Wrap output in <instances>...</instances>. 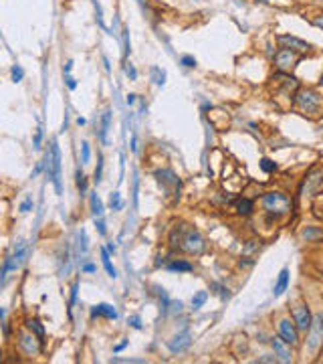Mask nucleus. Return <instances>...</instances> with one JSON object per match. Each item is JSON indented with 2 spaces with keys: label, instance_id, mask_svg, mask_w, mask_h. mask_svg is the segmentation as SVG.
Here are the masks:
<instances>
[{
  "label": "nucleus",
  "instance_id": "nucleus-22",
  "mask_svg": "<svg viewBox=\"0 0 323 364\" xmlns=\"http://www.w3.org/2000/svg\"><path fill=\"white\" fill-rule=\"evenodd\" d=\"M89 202H91V212L95 214V217H103V200L99 198V194L97 192H91V196H89Z\"/></svg>",
  "mask_w": 323,
  "mask_h": 364
},
{
  "label": "nucleus",
  "instance_id": "nucleus-17",
  "mask_svg": "<svg viewBox=\"0 0 323 364\" xmlns=\"http://www.w3.org/2000/svg\"><path fill=\"white\" fill-rule=\"evenodd\" d=\"M109 126H111V112L105 110L101 115V128L97 132V138L101 144H107V134H109Z\"/></svg>",
  "mask_w": 323,
  "mask_h": 364
},
{
  "label": "nucleus",
  "instance_id": "nucleus-23",
  "mask_svg": "<svg viewBox=\"0 0 323 364\" xmlns=\"http://www.w3.org/2000/svg\"><path fill=\"white\" fill-rule=\"evenodd\" d=\"M206 300H208V291H198L194 298H192V307H194V309H200L202 306L206 304Z\"/></svg>",
  "mask_w": 323,
  "mask_h": 364
},
{
  "label": "nucleus",
  "instance_id": "nucleus-48",
  "mask_svg": "<svg viewBox=\"0 0 323 364\" xmlns=\"http://www.w3.org/2000/svg\"><path fill=\"white\" fill-rule=\"evenodd\" d=\"M67 87H69V89H77V81L73 77H69V75H67Z\"/></svg>",
  "mask_w": 323,
  "mask_h": 364
},
{
  "label": "nucleus",
  "instance_id": "nucleus-42",
  "mask_svg": "<svg viewBox=\"0 0 323 364\" xmlns=\"http://www.w3.org/2000/svg\"><path fill=\"white\" fill-rule=\"evenodd\" d=\"M126 75H127L129 79H138V71L133 69V65H131V63L126 65Z\"/></svg>",
  "mask_w": 323,
  "mask_h": 364
},
{
  "label": "nucleus",
  "instance_id": "nucleus-20",
  "mask_svg": "<svg viewBox=\"0 0 323 364\" xmlns=\"http://www.w3.org/2000/svg\"><path fill=\"white\" fill-rule=\"evenodd\" d=\"M99 253H101V263H103V267H105V271H107V275L109 277H117V271H115V267H113V263H111V257H109V251H107L105 247H101L99 249Z\"/></svg>",
  "mask_w": 323,
  "mask_h": 364
},
{
  "label": "nucleus",
  "instance_id": "nucleus-44",
  "mask_svg": "<svg viewBox=\"0 0 323 364\" xmlns=\"http://www.w3.org/2000/svg\"><path fill=\"white\" fill-rule=\"evenodd\" d=\"M138 186H140V180H138V176L133 178V205L138 207Z\"/></svg>",
  "mask_w": 323,
  "mask_h": 364
},
{
  "label": "nucleus",
  "instance_id": "nucleus-24",
  "mask_svg": "<svg viewBox=\"0 0 323 364\" xmlns=\"http://www.w3.org/2000/svg\"><path fill=\"white\" fill-rule=\"evenodd\" d=\"M259 166H261V170H263V172H267V174H271V172H275V170H277V164H275V162H273L271 158H261Z\"/></svg>",
  "mask_w": 323,
  "mask_h": 364
},
{
  "label": "nucleus",
  "instance_id": "nucleus-30",
  "mask_svg": "<svg viewBox=\"0 0 323 364\" xmlns=\"http://www.w3.org/2000/svg\"><path fill=\"white\" fill-rule=\"evenodd\" d=\"M35 207V202H33V196H26L22 202H20V212H31Z\"/></svg>",
  "mask_w": 323,
  "mask_h": 364
},
{
  "label": "nucleus",
  "instance_id": "nucleus-26",
  "mask_svg": "<svg viewBox=\"0 0 323 364\" xmlns=\"http://www.w3.org/2000/svg\"><path fill=\"white\" fill-rule=\"evenodd\" d=\"M91 160V146L89 142H83L81 144V164H89Z\"/></svg>",
  "mask_w": 323,
  "mask_h": 364
},
{
  "label": "nucleus",
  "instance_id": "nucleus-35",
  "mask_svg": "<svg viewBox=\"0 0 323 364\" xmlns=\"http://www.w3.org/2000/svg\"><path fill=\"white\" fill-rule=\"evenodd\" d=\"M22 77H24V71H22V67H12V81H17V83H18V81H22Z\"/></svg>",
  "mask_w": 323,
  "mask_h": 364
},
{
  "label": "nucleus",
  "instance_id": "nucleus-12",
  "mask_svg": "<svg viewBox=\"0 0 323 364\" xmlns=\"http://www.w3.org/2000/svg\"><path fill=\"white\" fill-rule=\"evenodd\" d=\"M277 40L283 45V49H291L295 53H307L309 49H311L309 43H305V40H301L297 37H291V35H279Z\"/></svg>",
  "mask_w": 323,
  "mask_h": 364
},
{
  "label": "nucleus",
  "instance_id": "nucleus-54",
  "mask_svg": "<svg viewBox=\"0 0 323 364\" xmlns=\"http://www.w3.org/2000/svg\"><path fill=\"white\" fill-rule=\"evenodd\" d=\"M71 69H73V63L69 61V63H67V65H65V73H67V75H69V71H71Z\"/></svg>",
  "mask_w": 323,
  "mask_h": 364
},
{
  "label": "nucleus",
  "instance_id": "nucleus-25",
  "mask_svg": "<svg viewBox=\"0 0 323 364\" xmlns=\"http://www.w3.org/2000/svg\"><path fill=\"white\" fill-rule=\"evenodd\" d=\"M109 207H111V211H121V209H124V200H121V194H119V192H111V196H109Z\"/></svg>",
  "mask_w": 323,
  "mask_h": 364
},
{
  "label": "nucleus",
  "instance_id": "nucleus-2",
  "mask_svg": "<svg viewBox=\"0 0 323 364\" xmlns=\"http://www.w3.org/2000/svg\"><path fill=\"white\" fill-rule=\"evenodd\" d=\"M293 99H295V103H297V107L303 114L311 115V117L321 114L323 99H321V96L317 91H313V89H297V91H295V96H293Z\"/></svg>",
  "mask_w": 323,
  "mask_h": 364
},
{
  "label": "nucleus",
  "instance_id": "nucleus-10",
  "mask_svg": "<svg viewBox=\"0 0 323 364\" xmlns=\"http://www.w3.org/2000/svg\"><path fill=\"white\" fill-rule=\"evenodd\" d=\"M297 63H299L297 53L291 51V49H281V51L277 53V55H275V65H277V69H279L281 73L291 71Z\"/></svg>",
  "mask_w": 323,
  "mask_h": 364
},
{
  "label": "nucleus",
  "instance_id": "nucleus-57",
  "mask_svg": "<svg viewBox=\"0 0 323 364\" xmlns=\"http://www.w3.org/2000/svg\"><path fill=\"white\" fill-rule=\"evenodd\" d=\"M319 83H321V85H323V75H321V79H319Z\"/></svg>",
  "mask_w": 323,
  "mask_h": 364
},
{
  "label": "nucleus",
  "instance_id": "nucleus-46",
  "mask_svg": "<svg viewBox=\"0 0 323 364\" xmlns=\"http://www.w3.org/2000/svg\"><path fill=\"white\" fill-rule=\"evenodd\" d=\"M124 43H126V57L129 55V33H127V29L124 31Z\"/></svg>",
  "mask_w": 323,
  "mask_h": 364
},
{
  "label": "nucleus",
  "instance_id": "nucleus-4",
  "mask_svg": "<svg viewBox=\"0 0 323 364\" xmlns=\"http://www.w3.org/2000/svg\"><path fill=\"white\" fill-rule=\"evenodd\" d=\"M291 198L285 194V192H279V191H271V192H265L263 194V209L269 212V214H287L291 211Z\"/></svg>",
  "mask_w": 323,
  "mask_h": 364
},
{
  "label": "nucleus",
  "instance_id": "nucleus-50",
  "mask_svg": "<svg viewBox=\"0 0 323 364\" xmlns=\"http://www.w3.org/2000/svg\"><path fill=\"white\" fill-rule=\"evenodd\" d=\"M131 150H133V152H138V138H136V136L131 138Z\"/></svg>",
  "mask_w": 323,
  "mask_h": 364
},
{
  "label": "nucleus",
  "instance_id": "nucleus-40",
  "mask_svg": "<svg viewBox=\"0 0 323 364\" xmlns=\"http://www.w3.org/2000/svg\"><path fill=\"white\" fill-rule=\"evenodd\" d=\"M254 249H259V243H257V241H249L247 245H245V249H242V253H245V255H251Z\"/></svg>",
  "mask_w": 323,
  "mask_h": 364
},
{
  "label": "nucleus",
  "instance_id": "nucleus-27",
  "mask_svg": "<svg viewBox=\"0 0 323 364\" xmlns=\"http://www.w3.org/2000/svg\"><path fill=\"white\" fill-rule=\"evenodd\" d=\"M77 188H79V192L81 194H85L87 192V176L81 170H77Z\"/></svg>",
  "mask_w": 323,
  "mask_h": 364
},
{
  "label": "nucleus",
  "instance_id": "nucleus-1",
  "mask_svg": "<svg viewBox=\"0 0 323 364\" xmlns=\"http://www.w3.org/2000/svg\"><path fill=\"white\" fill-rule=\"evenodd\" d=\"M170 245L174 249L186 251L188 255H200L206 249L204 237H202L196 229H186V227L174 229L172 235H170Z\"/></svg>",
  "mask_w": 323,
  "mask_h": 364
},
{
  "label": "nucleus",
  "instance_id": "nucleus-16",
  "mask_svg": "<svg viewBox=\"0 0 323 364\" xmlns=\"http://www.w3.org/2000/svg\"><path fill=\"white\" fill-rule=\"evenodd\" d=\"M166 267L172 273H190V271H194V265L190 261H184V259H174Z\"/></svg>",
  "mask_w": 323,
  "mask_h": 364
},
{
  "label": "nucleus",
  "instance_id": "nucleus-8",
  "mask_svg": "<svg viewBox=\"0 0 323 364\" xmlns=\"http://www.w3.org/2000/svg\"><path fill=\"white\" fill-rule=\"evenodd\" d=\"M293 322L295 326H297L299 332H307L311 328V322H313V316H311V309H309L307 304H299L293 307Z\"/></svg>",
  "mask_w": 323,
  "mask_h": 364
},
{
  "label": "nucleus",
  "instance_id": "nucleus-45",
  "mask_svg": "<svg viewBox=\"0 0 323 364\" xmlns=\"http://www.w3.org/2000/svg\"><path fill=\"white\" fill-rule=\"evenodd\" d=\"M257 362H277V356H271V354H263V356H259V360Z\"/></svg>",
  "mask_w": 323,
  "mask_h": 364
},
{
  "label": "nucleus",
  "instance_id": "nucleus-34",
  "mask_svg": "<svg viewBox=\"0 0 323 364\" xmlns=\"http://www.w3.org/2000/svg\"><path fill=\"white\" fill-rule=\"evenodd\" d=\"M95 271H97V265L91 263V261H87V263L81 265V273H95Z\"/></svg>",
  "mask_w": 323,
  "mask_h": 364
},
{
  "label": "nucleus",
  "instance_id": "nucleus-5",
  "mask_svg": "<svg viewBox=\"0 0 323 364\" xmlns=\"http://www.w3.org/2000/svg\"><path fill=\"white\" fill-rule=\"evenodd\" d=\"M26 255H29V247H26V241H18L17 247H15V253L8 255L2 263V269H0V286H4V281L8 277V273L17 271V269L24 263Z\"/></svg>",
  "mask_w": 323,
  "mask_h": 364
},
{
  "label": "nucleus",
  "instance_id": "nucleus-13",
  "mask_svg": "<svg viewBox=\"0 0 323 364\" xmlns=\"http://www.w3.org/2000/svg\"><path fill=\"white\" fill-rule=\"evenodd\" d=\"M271 346H273V352H275L277 360L285 362V364H289V362L293 360L291 350H289V344H287L285 340H283L281 336H275V338H271Z\"/></svg>",
  "mask_w": 323,
  "mask_h": 364
},
{
  "label": "nucleus",
  "instance_id": "nucleus-56",
  "mask_svg": "<svg viewBox=\"0 0 323 364\" xmlns=\"http://www.w3.org/2000/svg\"><path fill=\"white\" fill-rule=\"evenodd\" d=\"M4 318V307H0V320Z\"/></svg>",
  "mask_w": 323,
  "mask_h": 364
},
{
  "label": "nucleus",
  "instance_id": "nucleus-11",
  "mask_svg": "<svg viewBox=\"0 0 323 364\" xmlns=\"http://www.w3.org/2000/svg\"><path fill=\"white\" fill-rule=\"evenodd\" d=\"M192 346V334L190 332H182V334H176L174 338L168 342V348L172 354H182L186 352L188 348Z\"/></svg>",
  "mask_w": 323,
  "mask_h": 364
},
{
  "label": "nucleus",
  "instance_id": "nucleus-43",
  "mask_svg": "<svg viewBox=\"0 0 323 364\" xmlns=\"http://www.w3.org/2000/svg\"><path fill=\"white\" fill-rule=\"evenodd\" d=\"M129 326L136 328V330H142V320H140V316H131V318H129Z\"/></svg>",
  "mask_w": 323,
  "mask_h": 364
},
{
  "label": "nucleus",
  "instance_id": "nucleus-52",
  "mask_svg": "<svg viewBox=\"0 0 323 364\" xmlns=\"http://www.w3.org/2000/svg\"><path fill=\"white\" fill-rule=\"evenodd\" d=\"M133 103H136V96L129 93V96H127V105H133Z\"/></svg>",
  "mask_w": 323,
  "mask_h": 364
},
{
  "label": "nucleus",
  "instance_id": "nucleus-3",
  "mask_svg": "<svg viewBox=\"0 0 323 364\" xmlns=\"http://www.w3.org/2000/svg\"><path fill=\"white\" fill-rule=\"evenodd\" d=\"M47 178L55 184V191L57 194L63 192V182H61V150H59V144L53 142L51 144V150L47 152Z\"/></svg>",
  "mask_w": 323,
  "mask_h": 364
},
{
  "label": "nucleus",
  "instance_id": "nucleus-41",
  "mask_svg": "<svg viewBox=\"0 0 323 364\" xmlns=\"http://www.w3.org/2000/svg\"><path fill=\"white\" fill-rule=\"evenodd\" d=\"M95 227H97L99 235H105V233H107V229H105V223H103V217H95Z\"/></svg>",
  "mask_w": 323,
  "mask_h": 364
},
{
  "label": "nucleus",
  "instance_id": "nucleus-49",
  "mask_svg": "<svg viewBox=\"0 0 323 364\" xmlns=\"http://www.w3.org/2000/svg\"><path fill=\"white\" fill-rule=\"evenodd\" d=\"M252 263H254V259H251V257H245V259L240 261V267H251Z\"/></svg>",
  "mask_w": 323,
  "mask_h": 364
},
{
  "label": "nucleus",
  "instance_id": "nucleus-21",
  "mask_svg": "<svg viewBox=\"0 0 323 364\" xmlns=\"http://www.w3.org/2000/svg\"><path fill=\"white\" fill-rule=\"evenodd\" d=\"M26 330L33 332L35 336H38L40 340H45V326L36 318H29V320H26Z\"/></svg>",
  "mask_w": 323,
  "mask_h": 364
},
{
  "label": "nucleus",
  "instance_id": "nucleus-53",
  "mask_svg": "<svg viewBox=\"0 0 323 364\" xmlns=\"http://www.w3.org/2000/svg\"><path fill=\"white\" fill-rule=\"evenodd\" d=\"M105 249L109 251V255H111V253H115V245H113V243H107V247H105Z\"/></svg>",
  "mask_w": 323,
  "mask_h": 364
},
{
  "label": "nucleus",
  "instance_id": "nucleus-37",
  "mask_svg": "<svg viewBox=\"0 0 323 364\" xmlns=\"http://www.w3.org/2000/svg\"><path fill=\"white\" fill-rule=\"evenodd\" d=\"M319 235H323L321 231H315V229H311V227H307L305 231H303V237L307 239V241H311L313 237H319Z\"/></svg>",
  "mask_w": 323,
  "mask_h": 364
},
{
  "label": "nucleus",
  "instance_id": "nucleus-32",
  "mask_svg": "<svg viewBox=\"0 0 323 364\" xmlns=\"http://www.w3.org/2000/svg\"><path fill=\"white\" fill-rule=\"evenodd\" d=\"M79 249H81V253H87V235H85V231H83V229H81V231H79Z\"/></svg>",
  "mask_w": 323,
  "mask_h": 364
},
{
  "label": "nucleus",
  "instance_id": "nucleus-14",
  "mask_svg": "<svg viewBox=\"0 0 323 364\" xmlns=\"http://www.w3.org/2000/svg\"><path fill=\"white\" fill-rule=\"evenodd\" d=\"M154 176L158 178V182H160L162 186H166V188H168V186H174L176 191L180 188V180H178V176H176V174H174L172 170H156Z\"/></svg>",
  "mask_w": 323,
  "mask_h": 364
},
{
  "label": "nucleus",
  "instance_id": "nucleus-31",
  "mask_svg": "<svg viewBox=\"0 0 323 364\" xmlns=\"http://www.w3.org/2000/svg\"><path fill=\"white\" fill-rule=\"evenodd\" d=\"M101 174H103V158L99 156V162H97L95 174H93V180H95V184H99V182H101Z\"/></svg>",
  "mask_w": 323,
  "mask_h": 364
},
{
  "label": "nucleus",
  "instance_id": "nucleus-33",
  "mask_svg": "<svg viewBox=\"0 0 323 364\" xmlns=\"http://www.w3.org/2000/svg\"><path fill=\"white\" fill-rule=\"evenodd\" d=\"M77 291H79V281H73V286H71V300H69V309L75 306L77 302Z\"/></svg>",
  "mask_w": 323,
  "mask_h": 364
},
{
  "label": "nucleus",
  "instance_id": "nucleus-7",
  "mask_svg": "<svg viewBox=\"0 0 323 364\" xmlns=\"http://www.w3.org/2000/svg\"><path fill=\"white\" fill-rule=\"evenodd\" d=\"M18 346L22 348L24 354L29 356H36L40 352V348H43V340L35 336L33 332H20L18 334Z\"/></svg>",
  "mask_w": 323,
  "mask_h": 364
},
{
  "label": "nucleus",
  "instance_id": "nucleus-47",
  "mask_svg": "<svg viewBox=\"0 0 323 364\" xmlns=\"http://www.w3.org/2000/svg\"><path fill=\"white\" fill-rule=\"evenodd\" d=\"M127 344H129L127 340H124V342H119V344H115V346H113V352H115V354H117V352H121V350H124V348L127 346Z\"/></svg>",
  "mask_w": 323,
  "mask_h": 364
},
{
  "label": "nucleus",
  "instance_id": "nucleus-36",
  "mask_svg": "<svg viewBox=\"0 0 323 364\" xmlns=\"http://www.w3.org/2000/svg\"><path fill=\"white\" fill-rule=\"evenodd\" d=\"M180 63H182L184 67H188V69H192V67H196V59H194L192 55H184V57L180 59Z\"/></svg>",
  "mask_w": 323,
  "mask_h": 364
},
{
  "label": "nucleus",
  "instance_id": "nucleus-51",
  "mask_svg": "<svg viewBox=\"0 0 323 364\" xmlns=\"http://www.w3.org/2000/svg\"><path fill=\"white\" fill-rule=\"evenodd\" d=\"M313 24H315V26H319V29H323V17H317V19L313 20Z\"/></svg>",
  "mask_w": 323,
  "mask_h": 364
},
{
  "label": "nucleus",
  "instance_id": "nucleus-29",
  "mask_svg": "<svg viewBox=\"0 0 323 364\" xmlns=\"http://www.w3.org/2000/svg\"><path fill=\"white\" fill-rule=\"evenodd\" d=\"M152 77L158 85H164V79H166V73L164 71H160L158 67H152Z\"/></svg>",
  "mask_w": 323,
  "mask_h": 364
},
{
  "label": "nucleus",
  "instance_id": "nucleus-55",
  "mask_svg": "<svg viewBox=\"0 0 323 364\" xmlns=\"http://www.w3.org/2000/svg\"><path fill=\"white\" fill-rule=\"evenodd\" d=\"M77 124H79V126H85L87 119H85V117H77Z\"/></svg>",
  "mask_w": 323,
  "mask_h": 364
},
{
  "label": "nucleus",
  "instance_id": "nucleus-28",
  "mask_svg": "<svg viewBox=\"0 0 323 364\" xmlns=\"http://www.w3.org/2000/svg\"><path fill=\"white\" fill-rule=\"evenodd\" d=\"M43 128H36V132H35V138H33V148L35 150H40V144H43Z\"/></svg>",
  "mask_w": 323,
  "mask_h": 364
},
{
  "label": "nucleus",
  "instance_id": "nucleus-38",
  "mask_svg": "<svg viewBox=\"0 0 323 364\" xmlns=\"http://www.w3.org/2000/svg\"><path fill=\"white\" fill-rule=\"evenodd\" d=\"M45 168H47V158H45V160H40V162H38V164H36V168H35V170H33V174H31V178H36V176H38V174H40V172H43Z\"/></svg>",
  "mask_w": 323,
  "mask_h": 364
},
{
  "label": "nucleus",
  "instance_id": "nucleus-15",
  "mask_svg": "<svg viewBox=\"0 0 323 364\" xmlns=\"http://www.w3.org/2000/svg\"><path fill=\"white\" fill-rule=\"evenodd\" d=\"M91 316H93V318L103 316V318H107V320H117L115 307L109 306V304H97V306H93V307H91Z\"/></svg>",
  "mask_w": 323,
  "mask_h": 364
},
{
  "label": "nucleus",
  "instance_id": "nucleus-9",
  "mask_svg": "<svg viewBox=\"0 0 323 364\" xmlns=\"http://www.w3.org/2000/svg\"><path fill=\"white\" fill-rule=\"evenodd\" d=\"M279 336L289 346H297L299 344V330H297V326H295V322H291L289 318L279 320Z\"/></svg>",
  "mask_w": 323,
  "mask_h": 364
},
{
  "label": "nucleus",
  "instance_id": "nucleus-18",
  "mask_svg": "<svg viewBox=\"0 0 323 364\" xmlns=\"http://www.w3.org/2000/svg\"><path fill=\"white\" fill-rule=\"evenodd\" d=\"M287 286H289V269L285 267V269H281V273L277 277V283H275V287H273V295H275V298H279V295L287 289Z\"/></svg>",
  "mask_w": 323,
  "mask_h": 364
},
{
  "label": "nucleus",
  "instance_id": "nucleus-39",
  "mask_svg": "<svg viewBox=\"0 0 323 364\" xmlns=\"http://www.w3.org/2000/svg\"><path fill=\"white\" fill-rule=\"evenodd\" d=\"M212 287H214V289H218V295H220L222 300H228V298H231V293H228V289H226V287H222V286H218V283H212Z\"/></svg>",
  "mask_w": 323,
  "mask_h": 364
},
{
  "label": "nucleus",
  "instance_id": "nucleus-6",
  "mask_svg": "<svg viewBox=\"0 0 323 364\" xmlns=\"http://www.w3.org/2000/svg\"><path fill=\"white\" fill-rule=\"evenodd\" d=\"M309 332V338H307V348L311 354H317L321 346H323V314H315L313 322H311V328L307 330Z\"/></svg>",
  "mask_w": 323,
  "mask_h": 364
},
{
  "label": "nucleus",
  "instance_id": "nucleus-19",
  "mask_svg": "<svg viewBox=\"0 0 323 364\" xmlns=\"http://www.w3.org/2000/svg\"><path fill=\"white\" fill-rule=\"evenodd\" d=\"M234 211H236V214H240V217H249V214L254 211V205H252L251 198H240V200H236Z\"/></svg>",
  "mask_w": 323,
  "mask_h": 364
}]
</instances>
